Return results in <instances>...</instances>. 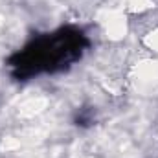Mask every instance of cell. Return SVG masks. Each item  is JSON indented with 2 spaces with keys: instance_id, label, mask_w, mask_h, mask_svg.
I'll return each mask as SVG.
<instances>
[{
  "instance_id": "cell-1",
  "label": "cell",
  "mask_w": 158,
  "mask_h": 158,
  "mask_svg": "<svg viewBox=\"0 0 158 158\" xmlns=\"http://www.w3.org/2000/svg\"><path fill=\"white\" fill-rule=\"evenodd\" d=\"M85 39L79 31L63 30L52 37H44L30 44L22 53L17 55L13 66L19 70V76H30L42 70H55L79 57Z\"/></svg>"
}]
</instances>
